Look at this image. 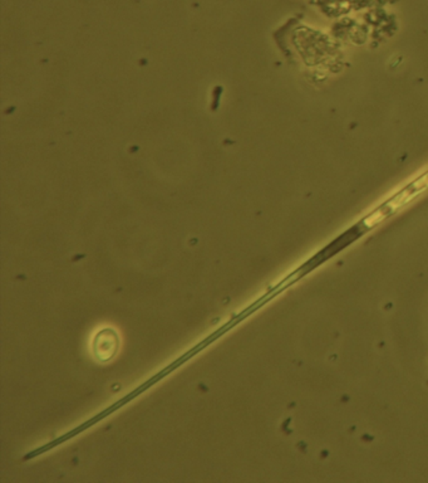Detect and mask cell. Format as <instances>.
<instances>
[{"label": "cell", "instance_id": "6da1fadb", "mask_svg": "<svg viewBox=\"0 0 428 483\" xmlns=\"http://www.w3.org/2000/svg\"><path fill=\"white\" fill-rule=\"evenodd\" d=\"M118 346V338L115 331L103 330L97 333L93 343V352L98 360L106 362L113 357Z\"/></svg>", "mask_w": 428, "mask_h": 483}]
</instances>
